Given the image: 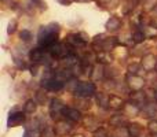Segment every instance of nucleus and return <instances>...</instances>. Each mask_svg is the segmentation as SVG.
<instances>
[{
  "instance_id": "7ed1b4c3",
  "label": "nucleus",
  "mask_w": 157,
  "mask_h": 137,
  "mask_svg": "<svg viewBox=\"0 0 157 137\" xmlns=\"http://www.w3.org/2000/svg\"><path fill=\"white\" fill-rule=\"evenodd\" d=\"M29 59L33 65H44V63L50 65V63L54 60L51 55L48 54V51L44 48H40V47L33 48L32 51L29 52Z\"/></svg>"
},
{
  "instance_id": "4468645a",
  "label": "nucleus",
  "mask_w": 157,
  "mask_h": 137,
  "mask_svg": "<svg viewBox=\"0 0 157 137\" xmlns=\"http://www.w3.org/2000/svg\"><path fill=\"white\" fill-rule=\"evenodd\" d=\"M141 110L142 108L139 107V106H136L135 103L127 102L124 104V107H123V114H124L125 117H136L141 114Z\"/></svg>"
},
{
  "instance_id": "aec40b11",
  "label": "nucleus",
  "mask_w": 157,
  "mask_h": 137,
  "mask_svg": "<svg viewBox=\"0 0 157 137\" xmlns=\"http://www.w3.org/2000/svg\"><path fill=\"white\" fill-rule=\"evenodd\" d=\"M127 129L128 133H130V137H141L142 133H144V128L136 122H130L127 125Z\"/></svg>"
},
{
  "instance_id": "f03ea898",
  "label": "nucleus",
  "mask_w": 157,
  "mask_h": 137,
  "mask_svg": "<svg viewBox=\"0 0 157 137\" xmlns=\"http://www.w3.org/2000/svg\"><path fill=\"white\" fill-rule=\"evenodd\" d=\"M119 40L116 37H106L105 34H99L92 41V48L95 52H112L116 49Z\"/></svg>"
},
{
  "instance_id": "cd10ccee",
  "label": "nucleus",
  "mask_w": 157,
  "mask_h": 137,
  "mask_svg": "<svg viewBox=\"0 0 157 137\" xmlns=\"http://www.w3.org/2000/svg\"><path fill=\"white\" fill-rule=\"evenodd\" d=\"M97 3L102 8H116L119 4V0H97Z\"/></svg>"
},
{
  "instance_id": "5701e85b",
  "label": "nucleus",
  "mask_w": 157,
  "mask_h": 137,
  "mask_svg": "<svg viewBox=\"0 0 157 137\" xmlns=\"http://www.w3.org/2000/svg\"><path fill=\"white\" fill-rule=\"evenodd\" d=\"M36 110H37V102L33 99H29L25 102L24 104V113L26 114V115H32V114L36 113Z\"/></svg>"
},
{
  "instance_id": "423d86ee",
  "label": "nucleus",
  "mask_w": 157,
  "mask_h": 137,
  "mask_svg": "<svg viewBox=\"0 0 157 137\" xmlns=\"http://www.w3.org/2000/svg\"><path fill=\"white\" fill-rule=\"evenodd\" d=\"M66 44L71 49H81L86 47L87 37L84 33H73L66 37Z\"/></svg>"
},
{
  "instance_id": "20e7f679",
  "label": "nucleus",
  "mask_w": 157,
  "mask_h": 137,
  "mask_svg": "<svg viewBox=\"0 0 157 137\" xmlns=\"http://www.w3.org/2000/svg\"><path fill=\"white\" fill-rule=\"evenodd\" d=\"M97 95V86L91 81H78V85L75 91V96L76 97H90Z\"/></svg>"
},
{
  "instance_id": "72a5a7b5",
  "label": "nucleus",
  "mask_w": 157,
  "mask_h": 137,
  "mask_svg": "<svg viewBox=\"0 0 157 137\" xmlns=\"http://www.w3.org/2000/svg\"><path fill=\"white\" fill-rule=\"evenodd\" d=\"M147 130H149L150 136L157 135V121H155V119H152V121L149 122V125H147Z\"/></svg>"
},
{
  "instance_id": "79ce46f5",
  "label": "nucleus",
  "mask_w": 157,
  "mask_h": 137,
  "mask_svg": "<svg viewBox=\"0 0 157 137\" xmlns=\"http://www.w3.org/2000/svg\"><path fill=\"white\" fill-rule=\"evenodd\" d=\"M24 137H30V136L28 135V133H25V135H24Z\"/></svg>"
},
{
  "instance_id": "bb28decb",
  "label": "nucleus",
  "mask_w": 157,
  "mask_h": 137,
  "mask_svg": "<svg viewBox=\"0 0 157 137\" xmlns=\"http://www.w3.org/2000/svg\"><path fill=\"white\" fill-rule=\"evenodd\" d=\"M35 100L37 102V104H46L47 102V91L44 88L39 89L36 92V96H35Z\"/></svg>"
},
{
  "instance_id": "37998d69",
  "label": "nucleus",
  "mask_w": 157,
  "mask_h": 137,
  "mask_svg": "<svg viewBox=\"0 0 157 137\" xmlns=\"http://www.w3.org/2000/svg\"><path fill=\"white\" fill-rule=\"evenodd\" d=\"M150 137H157V135H153V136H150Z\"/></svg>"
},
{
  "instance_id": "4be33fe9",
  "label": "nucleus",
  "mask_w": 157,
  "mask_h": 137,
  "mask_svg": "<svg viewBox=\"0 0 157 137\" xmlns=\"http://www.w3.org/2000/svg\"><path fill=\"white\" fill-rule=\"evenodd\" d=\"M76 108H78L80 111L90 110V108H91V99H90V97H77Z\"/></svg>"
},
{
  "instance_id": "e433bc0d",
  "label": "nucleus",
  "mask_w": 157,
  "mask_h": 137,
  "mask_svg": "<svg viewBox=\"0 0 157 137\" xmlns=\"http://www.w3.org/2000/svg\"><path fill=\"white\" fill-rule=\"evenodd\" d=\"M15 29H17V21L15 19H13V21L8 23V29H7V33L8 34H13L14 32H15Z\"/></svg>"
},
{
  "instance_id": "a211bd4d",
  "label": "nucleus",
  "mask_w": 157,
  "mask_h": 137,
  "mask_svg": "<svg viewBox=\"0 0 157 137\" xmlns=\"http://www.w3.org/2000/svg\"><path fill=\"white\" fill-rule=\"evenodd\" d=\"M109 97H110V95L103 93V92H98V93L95 95V100H97L98 107L103 108V110H108L109 108Z\"/></svg>"
},
{
  "instance_id": "c85d7f7f",
  "label": "nucleus",
  "mask_w": 157,
  "mask_h": 137,
  "mask_svg": "<svg viewBox=\"0 0 157 137\" xmlns=\"http://www.w3.org/2000/svg\"><path fill=\"white\" fill-rule=\"evenodd\" d=\"M112 137H130L127 126H120V128H114Z\"/></svg>"
},
{
  "instance_id": "393cba45",
  "label": "nucleus",
  "mask_w": 157,
  "mask_h": 137,
  "mask_svg": "<svg viewBox=\"0 0 157 137\" xmlns=\"http://www.w3.org/2000/svg\"><path fill=\"white\" fill-rule=\"evenodd\" d=\"M97 60L101 63V65H102V63H105V65H110L112 60H113V58L110 56V52H98Z\"/></svg>"
},
{
  "instance_id": "6ab92c4d",
  "label": "nucleus",
  "mask_w": 157,
  "mask_h": 137,
  "mask_svg": "<svg viewBox=\"0 0 157 137\" xmlns=\"http://www.w3.org/2000/svg\"><path fill=\"white\" fill-rule=\"evenodd\" d=\"M120 27H121V19L119 16H110L109 21L106 22V30L108 32H117Z\"/></svg>"
},
{
  "instance_id": "6e6552de",
  "label": "nucleus",
  "mask_w": 157,
  "mask_h": 137,
  "mask_svg": "<svg viewBox=\"0 0 157 137\" xmlns=\"http://www.w3.org/2000/svg\"><path fill=\"white\" fill-rule=\"evenodd\" d=\"M65 107H66V104L62 100L58 99V97H54V99L50 100V107H48L50 115H51L52 118H55V117H62V113H63V110H65Z\"/></svg>"
},
{
  "instance_id": "412c9836",
  "label": "nucleus",
  "mask_w": 157,
  "mask_h": 137,
  "mask_svg": "<svg viewBox=\"0 0 157 137\" xmlns=\"http://www.w3.org/2000/svg\"><path fill=\"white\" fill-rule=\"evenodd\" d=\"M105 66L103 65H101V63H98V65H95L94 66V70H92V75H91V78L94 81H103L105 80Z\"/></svg>"
},
{
  "instance_id": "2f4dec72",
  "label": "nucleus",
  "mask_w": 157,
  "mask_h": 137,
  "mask_svg": "<svg viewBox=\"0 0 157 137\" xmlns=\"http://www.w3.org/2000/svg\"><path fill=\"white\" fill-rule=\"evenodd\" d=\"M138 4V0H127L125 2V7H124V14H128L135 8V5Z\"/></svg>"
},
{
  "instance_id": "58836bf2",
  "label": "nucleus",
  "mask_w": 157,
  "mask_h": 137,
  "mask_svg": "<svg viewBox=\"0 0 157 137\" xmlns=\"http://www.w3.org/2000/svg\"><path fill=\"white\" fill-rule=\"evenodd\" d=\"M58 2H59V3H62V4L63 5H69V4H71V0H58Z\"/></svg>"
},
{
  "instance_id": "a878e982",
  "label": "nucleus",
  "mask_w": 157,
  "mask_h": 137,
  "mask_svg": "<svg viewBox=\"0 0 157 137\" xmlns=\"http://www.w3.org/2000/svg\"><path fill=\"white\" fill-rule=\"evenodd\" d=\"M142 30H144L146 38H155L157 36V27L152 26V25H145V26H142Z\"/></svg>"
},
{
  "instance_id": "dca6fc26",
  "label": "nucleus",
  "mask_w": 157,
  "mask_h": 137,
  "mask_svg": "<svg viewBox=\"0 0 157 137\" xmlns=\"http://www.w3.org/2000/svg\"><path fill=\"white\" fill-rule=\"evenodd\" d=\"M109 125L113 126V129H114V128L125 126V125H128V122H127V118H125L124 114H114V115H112L110 119H109Z\"/></svg>"
},
{
  "instance_id": "39448f33",
  "label": "nucleus",
  "mask_w": 157,
  "mask_h": 137,
  "mask_svg": "<svg viewBox=\"0 0 157 137\" xmlns=\"http://www.w3.org/2000/svg\"><path fill=\"white\" fill-rule=\"evenodd\" d=\"M125 84H127L128 89L131 92H138V91H144L146 80L139 74H130L128 73L127 77H125Z\"/></svg>"
},
{
  "instance_id": "9b49d317",
  "label": "nucleus",
  "mask_w": 157,
  "mask_h": 137,
  "mask_svg": "<svg viewBox=\"0 0 157 137\" xmlns=\"http://www.w3.org/2000/svg\"><path fill=\"white\" fill-rule=\"evenodd\" d=\"M141 65L144 67L145 71H153L157 69V56H155L153 54H146L142 56L141 59Z\"/></svg>"
},
{
  "instance_id": "2eb2a0df",
  "label": "nucleus",
  "mask_w": 157,
  "mask_h": 137,
  "mask_svg": "<svg viewBox=\"0 0 157 137\" xmlns=\"http://www.w3.org/2000/svg\"><path fill=\"white\" fill-rule=\"evenodd\" d=\"M130 102L135 103L136 106H139V107L142 108L147 103V97H146V93H145V91L132 92V93H131V96H130Z\"/></svg>"
},
{
  "instance_id": "f704fd0d",
  "label": "nucleus",
  "mask_w": 157,
  "mask_h": 137,
  "mask_svg": "<svg viewBox=\"0 0 157 137\" xmlns=\"http://www.w3.org/2000/svg\"><path fill=\"white\" fill-rule=\"evenodd\" d=\"M92 137H109V132L105 128H99L98 130H95V132L92 133Z\"/></svg>"
},
{
  "instance_id": "f8f14e48",
  "label": "nucleus",
  "mask_w": 157,
  "mask_h": 137,
  "mask_svg": "<svg viewBox=\"0 0 157 137\" xmlns=\"http://www.w3.org/2000/svg\"><path fill=\"white\" fill-rule=\"evenodd\" d=\"M83 126L86 128L87 130H90V132H92L94 133L95 130H98L99 128H102L101 126V121L97 118V117H94V115H86V117H83Z\"/></svg>"
},
{
  "instance_id": "f3484780",
  "label": "nucleus",
  "mask_w": 157,
  "mask_h": 137,
  "mask_svg": "<svg viewBox=\"0 0 157 137\" xmlns=\"http://www.w3.org/2000/svg\"><path fill=\"white\" fill-rule=\"evenodd\" d=\"M124 104H125V102H124V100H123L120 96L112 95V96L109 97V108H110V110H114V111L123 110Z\"/></svg>"
},
{
  "instance_id": "ea45409f",
  "label": "nucleus",
  "mask_w": 157,
  "mask_h": 137,
  "mask_svg": "<svg viewBox=\"0 0 157 137\" xmlns=\"http://www.w3.org/2000/svg\"><path fill=\"white\" fill-rule=\"evenodd\" d=\"M72 137H84V136H83V135H73Z\"/></svg>"
},
{
  "instance_id": "a19ab883",
  "label": "nucleus",
  "mask_w": 157,
  "mask_h": 137,
  "mask_svg": "<svg viewBox=\"0 0 157 137\" xmlns=\"http://www.w3.org/2000/svg\"><path fill=\"white\" fill-rule=\"evenodd\" d=\"M76 2H90V0H76Z\"/></svg>"
},
{
  "instance_id": "c9c22d12",
  "label": "nucleus",
  "mask_w": 157,
  "mask_h": 137,
  "mask_svg": "<svg viewBox=\"0 0 157 137\" xmlns=\"http://www.w3.org/2000/svg\"><path fill=\"white\" fill-rule=\"evenodd\" d=\"M41 137H57V135H55L54 128H44L43 135H41Z\"/></svg>"
},
{
  "instance_id": "473e14b6",
  "label": "nucleus",
  "mask_w": 157,
  "mask_h": 137,
  "mask_svg": "<svg viewBox=\"0 0 157 137\" xmlns=\"http://www.w3.org/2000/svg\"><path fill=\"white\" fill-rule=\"evenodd\" d=\"M19 37H21V40H22V41H25V43H29L30 38H32V33H30L29 30L24 29L21 33H19Z\"/></svg>"
},
{
  "instance_id": "7c9ffc66",
  "label": "nucleus",
  "mask_w": 157,
  "mask_h": 137,
  "mask_svg": "<svg viewBox=\"0 0 157 137\" xmlns=\"http://www.w3.org/2000/svg\"><path fill=\"white\" fill-rule=\"evenodd\" d=\"M146 82H150L152 84V86L155 85L157 82V70H153V71H147L146 73Z\"/></svg>"
},
{
  "instance_id": "9d476101",
  "label": "nucleus",
  "mask_w": 157,
  "mask_h": 137,
  "mask_svg": "<svg viewBox=\"0 0 157 137\" xmlns=\"http://www.w3.org/2000/svg\"><path fill=\"white\" fill-rule=\"evenodd\" d=\"M25 115H26V114H25L24 111H13V113H10V115H8V118H7V126L8 128L21 126L25 122Z\"/></svg>"
},
{
  "instance_id": "c756f323",
  "label": "nucleus",
  "mask_w": 157,
  "mask_h": 137,
  "mask_svg": "<svg viewBox=\"0 0 157 137\" xmlns=\"http://www.w3.org/2000/svg\"><path fill=\"white\" fill-rule=\"evenodd\" d=\"M142 70H144V67H142L141 63H131V65H128V73L130 74H138Z\"/></svg>"
},
{
  "instance_id": "b1692460",
  "label": "nucleus",
  "mask_w": 157,
  "mask_h": 137,
  "mask_svg": "<svg viewBox=\"0 0 157 137\" xmlns=\"http://www.w3.org/2000/svg\"><path fill=\"white\" fill-rule=\"evenodd\" d=\"M145 38H146V36H145V33L142 29H136L135 32L132 33V36H131V40H132V43H135V44H142L145 41Z\"/></svg>"
},
{
  "instance_id": "f257e3e1",
  "label": "nucleus",
  "mask_w": 157,
  "mask_h": 137,
  "mask_svg": "<svg viewBox=\"0 0 157 137\" xmlns=\"http://www.w3.org/2000/svg\"><path fill=\"white\" fill-rule=\"evenodd\" d=\"M59 25L58 23H50L47 26H41L37 34V43L40 48L48 49L54 44L58 43V34H59Z\"/></svg>"
},
{
  "instance_id": "ddd939ff",
  "label": "nucleus",
  "mask_w": 157,
  "mask_h": 137,
  "mask_svg": "<svg viewBox=\"0 0 157 137\" xmlns=\"http://www.w3.org/2000/svg\"><path fill=\"white\" fill-rule=\"evenodd\" d=\"M141 114L144 118H147V119H152L157 117V102H147L142 107Z\"/></svg>"
},
{
  "instance_id": "4c0bfd02",
  "label": "nucleus",
  "mask_w": 157,
  "mask_h": 137,
  "mask_svg": "<svg viewBox=\"0 0 157 137\" xmlns=\"http://www.w3.org/2000/svg\"><path fill=\"white\" fill-rule=\"evenodd\" d=\"M30 2L33 3V5H39L41 10H46V7H47V4L46 3H43L41 0H30Z\"/></svg>"
},
{
  "instance_id": "1a4fd4ad",
  "label": "nucleus",
  "mask_w": 157,
  "mask_h": 137,
  "mask_svg": "<svg viewBox=\"0 0 157 137\" xmlns=\"http://www.w3.org/2000/svg\"><path fill=\"white\" fill-rule=\"evenodd\" d=\"M62 117L65 119H68L72 124H77V122L83 121V115H81V111L76 107H65L62 113Z\"/></svg>"
},
{
  "instance_id": "0eeeda50",
  "label": "nucleus",
  "mask_w": 157,
  "mask_h": 137,
  "mask_svg": "<svg viewBox=\"0 0 157 137\" xmlns=\"http://www.w3.org/2000/svg\"><path fill=\"white\" fill-rule=\"evenodd\" d=\"M72 129H73L72 122H69L68 119H59L54 125V130H55L57 137H68L71 135Z\"/></svg>"
}]
</instances>
